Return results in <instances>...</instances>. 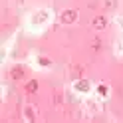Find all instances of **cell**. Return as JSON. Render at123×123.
<instances>
[{
	"mask_svg": "<svg viewBox=\"0 0 123 123\" xmlns=\"http://www.w3.org/2000/svg\"><path fill=\"white\" fill-rule=\"evenodd\" d=\"M75 18H78V12L75 10H66L62 14V22L64 24H72V22H75Z\"/></svg>",
	"mask_w": 123,
	"mask_h": 123,
	"instance_id": "obj_1",
	"label": "cell"
},
{
	"mask_svg": "<svg viewBox=\"0 0 123 123\" xmlns=\"http://www.w3.org/2000/svg\"><path fill=\"white\" fill-rule=\"evenodd\" d=\"M91 24H93V28H97V30H103V28H105V24H107V20H105L103 16H95Z\"/></svg>",
	"mask_w": 123,
	"mask_h": 123,
	"instance_id": "obj_2",
	"label": "cell"
},
{
	"mask_svg": "<svg viewBox=\"0 0 123 123\" xmlns=\"http://www.w3.org/2000/svg\"><path fill=\"white\" fill-rule=\"evenodd\" d=\"M36 89H38V81H30L28 86H26V91H28V93H34Z\"/></svg>",
	"mask_w": 123,
	"mask_h": 123,
	"instance_id": "obj_3",
	"label": "cell"
},
{
	"mask_svg": "<svg viewBox=\"0 0 123 123\" xmlns=\"http://www.w3.org/2000/svg\"><path fill=\"white\" fill-rule=\"evenodd\" d=\"M22 74H24V72H22L20 68H14V70H12V78H14V80H20Z\"/></svg>",
	"mask_w": 123,
	"mask_h": 123,
	"instance_id": "obj_4",
	"label": "cell"
},
{
	"mask_svg": "<svg viewBox=\"0 0 123 123\" xmlns=\"http://www.w3.org/2000/svg\"><path fill=\"white\" fill-rule=\"evenodd\" d=\"M91 46H93V48L97 50V48H99V46H101V42H99V40H93V44H91Z\"/></svg>",
	"mask_w": 123,
	"mask_h": 123,
	"instance_id": "obj_5",
	"label": "cell"
}]
</instances>
